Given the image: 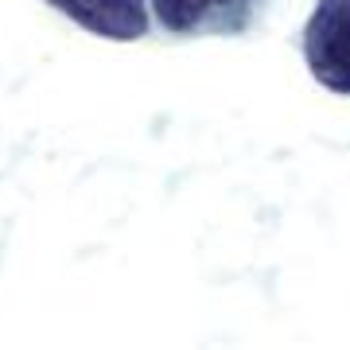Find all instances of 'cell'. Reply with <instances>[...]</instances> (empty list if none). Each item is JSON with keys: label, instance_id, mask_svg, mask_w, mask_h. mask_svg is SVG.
I'll return each instance as SVG.
<instances>
[{"label": "cell", "instance_id": "6da1fadb", "mask_svg": "<svg viewBox=\"0 0 350 350\" xmlns=\"http://www.w3.org/2000/svg\"><path fill=\"white\" fill-rule=\"evenodd\" d=\"M273 0H148L156 31L172 39H234L261 24Z\"/></svg>", "mask_w": 350, "mask_h": 350}, {"label": "cell", "instance_id": "7a4b0ae2", "mask_svg": "<svg viewBox=\"0 0 350 350\" xmlns=\"http://www.w3.org/2000/svg\"><path fill=\"white\" fill-rule=\"evenodd\" d=\"M312 78L331 94H350V0H315L300 31Z\"/></svg>", "mask_w": 350, "mask_h": 350}, {"label": "cell", "instance_id": "3957f363", "mask_svg": "<svg viewBox=\"0 0 350 350\" xmlns=\"http://www.w3.org/2000/svg\"><path fill=\"white\" fill-rule=\"evenodd\" d=\"M47 4L101 39L133 43L152 31L148 0H47Z\"/></svg>", "mask_w": 350, "mask_h": 350}]
</instances>
